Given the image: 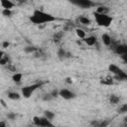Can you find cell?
<instances>
[{
	"label": "cell",
	"mask_w": 127,
	"mask_h": 127,
	"mask_svg": "<svg viewBox=\"0 0 127 127\" xmlns=\"http://www.w3.org/2000/svg\"><path fill=\"white\" fill-rule=\"evenodd\" d=\"M56 20L57 18L55 16L40 9L34 10L33 14L30 16V21L35 25H43L45 23H51Z\"/></svg>",
	"instance_id": "1"
},
{
	"label": "cell",
	"mask_w": 127,
	"mask_h": 127,
	"mask_svg": "<svg viewBox=\"0 0 127 127\" xmlns=\"http://www.w3.org/2000/svg\"><path fill=\"white\" fill-rule=\"evenodd\" d=\"M94 15V19H95V22L98 26L100 27H109L113 21V18L109 15H104V14H98V13H93Z\"/></svg>",
	"instance_id": "2"
},
{
	"label": "cell",
	"mask_w": 127,
	"mask_h": 127,
	"mask_svg": "<svg viewBox=\"0 0 127 127\" xmlns=\"http://www.w3.org/2000/svg\"><path fill=\"white\" fill-rule=\"evenodd\" d=\"M108 69L109 71H111V73L114 74V77L117 80H126L127 79V73L125 71H123V69H121L118 65L114 64H110L108 65Z\"/></svg>",
	"instance_id": "3"
},
{
	"label": "cell",
	"mask_w": 127,
	"mask_h": 127,
	"mask_svg": "<svg viewBox=\"0 0 127 127\" xmlns=\"http://www.w3.org/2000/svg\"><path fill=\"white\" fill-rule=\"evenodd\" d=\"M42 85V83H33L31 85H27V86H24L22 87L21 89V94L22 96H24L25 98H30L31 95L38 89L40 88Z\"/></svg>",
	"instance_id": "4"
},
{
	"label": "cell",
	"mask_w": 127,
	"mask_h": 127,
	"mask_svg": "<svg viewBox=\"0 0 127 127\" xmlns=\"http://www.w3.org/2000/svg\"><path fill=\"white\" fill-rule=\"evenodd\" d=\"M33 123L38 127H55V125L52 123V121L48 120L47 118L40 117V116H34L33 117Z\"/></svg>",
	"instance_id": "5"
},
{
	"label": "cell",
	"mask_w": 127,
	"mask_h": 127,
	"mask_svg": "<svg viewBox=\"0 0 127 127\" xmlns=\"http://www.w3.org/2000/svg\"><path fill=\"white\" fill-rule=\"evenodd\" d=\"M71 3L82 9H89L96 6V3L91 0H75V1H71Z\"/></svg>",
	"instance_id": "6"
},
{
	"label": "cell",
	"mask_w": 127,
	"mask_h": 127,
	"mask_svg": "<svg viewBox=\"0 0 127 127\" xmlns=\"http://www.w3.org/2000/svg\"><path fill=\"white\" fill-rule=\"evenodd\" d=\"M59 96H61L62 98L65 99V100H70V99H73L76 95L73 91H71L67 88H62L59 90Z\"/></svg>",
	"instance_id": "7"
},
{
	"label": "cell",
	"mask_w": 127,
	"mask_h": 127,
	"mask_svg": "<svg viewBox=\"0 0 127 127\" xmlns=\"http://www.w3.org/2000/svg\"><path fill=\"white\" fill-rule=\"evenodd\" d=\"M57 56H58V58H59L61 61H64V60H66V59H70V58L72 57V55H71L69 52L65 51L64 48H60V49L58 50Z\"/></svg>",
	"instance_id": "8"
},
{
	"label": "cell",
	"mask_w": 127,
	"mask_h": 127,
	"mask_svg": "<svg viewBox=\"0 0 127 127\" xmlns=\"http://www.w3.org/2000/svg\"><path fill=\"white\" fill-rule=\"evenodd\" d=\"M113 52L119 56H122V55H125L127 54V46L125 44H117L115 46V48L113 49Z\"/></svg>",
	"instance_id": "9"
},
{
	"label": "cell",
	"mask_w": 127,
	"mask_h": 127,
	"mask_svg": "<svg viewBox=\"0 0 127 127\" xmlns=\"http://www.w3.org/2000/svg\"><path fill=\"white\" fill-rule=\"evenodd\" d=\"M84 43L87 45V46H95L97 44V38L95 36H88V37H85L83 39Z\"/></svg>",
	"instance_id": "10"
},
{
	"label": "cell",
	"mask_w": 127,
	"mask_h": 127,
	"mask_svg": "<svg viewBox=\"0 0 127 127\" xmlns=\"http://www.w3.org/2000/svg\"><path fill=\"white\" fill-rule=\"evenodd\" d=\"M0 4L3 9H8V10H12V8L15 6V4L10 0H1Z\"/></svg>",
	"instance_id": "11"
},
{
	"label": "cell",
	"mask_w": 127,
	"mask_h": 127,
	"mask_svg": "<svg viewBox=\"0 0 127 127\" xmlns=\"http://www.w3.org/2000/svg\"><path fill=\"white\" fill-rule=\"evenodd\" d=\"M109 11H110L109 7L102 5V6H97V8H96V10H95V13H98V14H104V15H108Z\"/></svg>",
	"instance_id": "12"
},
{
	"label": "cell",
	"mask_w": 127,
	"mask_h": 127,
	"mask_svg": "<svg viewBox=\"0 0 127 127\" xmlns=\"http://www.w3.org/2000/svg\"><path fill=\"white\" fill-rule=\"evenodd\" d=\"M101 40H102V43H103L105 46H107V47H110V45H111V43H112V41H113V39H112L108 34H103V35L101 36Z\"/></svg>",
	"instance_id": "13"
},
{
	"label": "cell",
	"mask_w": 127,
	"mask_h": 127,
	"mask_svg": "<svg viewBox=\"0 0 127 127\" xmlns=\"http://www.w3.org/2000/svg\"><path fill=\"white\" fill-rule=\"evenodd\" d=\"M120 100H121L120 96H118V95H116V94H111V95L109 96V102H110V104H112V105L118 104V103L120 102Z\"/></svg>",
	"instance_id": "14"
},
{
	"label": "cell",
	"mask_w": 127,
	"mask_h": 127,
	"mask_svg": "<svg viewBox=\"0 0 127 127\" xmlns=\"http://www.w3.org/2000/svg\"><path fill=\"white\" fill-rule=\"evenodd\" d=\"M8 98H10L11 100H19L21 98V94L16 91H10L8 92Z\"/></svg>",
	"instance_id": "15"
},
{
	"label": "cell",
	"mask_w": 127,
	"mask_h": 127,
	"mask_svg": "<svg viewBox=\"0 0 127 127\" xmlns=\"http://www.w3.org/2000/svg\"><path fill=\"white\" fill-rule=\"evenodd\" d=\"M22 78H23V74L21 72H15L12 75V80L16 83H20L22 81Z\"/></svg>",
	"instance_id": "16"
},
{
	"label": "cell",
	"mask_w": 127,
	"mask_h": 127,
	"mask_svg": "<svg viewBox=\"0 0 127 127\" xmlns=\"http://www.w3.org/2000/svg\"><path fill=\"white\" fill-rule=\"evenodd\" d=\"M78 21H79L80 24H82V25H86V26H88V25L91 24V20H90L89 18L85 17V16H80V17L78 18Z\"/></svg>",
	"instance_id": "17"
},
{
	"label": "cell",
	"mask_w": 127,
	"mask_h": 127,
	"mask_svg": "<svg viewBox=\"0 0 127 127\" xmlns=\"http://www.w3.org/2000/svg\"><path fill=\"white\" fill-rule=\"evenodd\" d=\"M55 116H56V114H55L53 111H51V110H46V111H44V117L47 118V119L50 120V121H52V120L55 118Z\"/></svg>",
	"instance_id": "18"
},
{
	"label": "cell",
	"mask_w": 127,
	"mask_h": 127,
	"mask_svg": "<svg viewBox=\"0 0 127 127\" xmlns=\"http://www.w3.org/2000/svg\"><path fill=\"white\" fill-rule=\"evenodd\" d=\"M37 51H38V48L35 47V46H27V47L24 48V52L26 54H34Z\"/></svg>",
	"instance_id": "19"
},
{
	"label": "cell",
	"mask_w": 127,
	"mask_h": 127,
	"mask_svg": "<svg viewBox=\"0 0 127 127\" xmlns=\"http://www.w3.org/2000/svg\"><path fill=\"white\" fill-rule=\"evenodd\" d=\"M63 37H64V32H58V33H56L54 35L53 40H54L55 43H59V42H61V40L63 39Z\"/></svg>",
	"instance_id": "20"
},
{
	"label": "cell",
	"mask_w": 127,
	"mask_h": 127,
	"mask_svg": "<svg viewBox=\"0 0 127 127\" xmlns=\"http://www.w3.org/2000/svg\"><path fill=\"white\" fill-rule=\"evenodd\" d=\"M126 112H127V104L124 103V104H122V105L119 106V108H118V113H119V114H124V113H126Z\"/></svg>",
	"instance_id": "21"
},
{
	"label": "cell",
	"mask_w": 127,
	"mask_h": 127,
	"mask_svg": "<svg viewBox=\"0 0 127 127\" xmlns=\"http://www.w3.org/2000/svg\"><path fill=\"white\" fill-rule=\"evenodd\" d=\"M75 33H76V35H77L78 38H80V39H84L85 38V32L82 29H76L75 30Z\"/></svg>",
	"instance_id": "22"
},
{
	"label": "cell",
	"mask_w": 127,
	"mask_h": 127,
	"mask_svg": "<svg viewBox=\"0 0 127 127\" xmlns=\"http://www.w3.org/2000/svg\"><path fill=\"white\" fill-rule=\"evenodd\" d=\"M42 99H43L44 101H51V100L53 99V96L51 95L50 92H48V93H44L43 96H42Z\"/></svg>",
	"instance_id": "23"
},
{
	"label": "cell",
	"mask_w": 127,
	"mask_h": 127,
	"mask_svg": "<svg viewBox=\"0 0 127 127\" xmlns=\"http://www.w3.org/2000/svg\"><path fill=\"white\" fill-rule=\"evenodd\" d=\"M12 10H8V9H3L2 10V15L5 17H11L12 16Z\"/></svg>",
	"instance_id": "24"
},
{
	"label": "cell",
	"mask_w": 127,
	"mask_h": 127,
	"mask_svg": "<svg viewBox=\"0 0 127 127\" xmlns=\"http://www.w3.org/2000/svg\"><path fill=\"white\" fill-rule=\"evenodd\" d=\"M16 117H17V114L14 112H8V114H7V118L9 120H15Z\"/></svg>",
	"instance_id": "25"
},
{
	"label": "cell",
	"mask_w": 127,
	"mask_h": 127,
	"mask_svg": "<svg viewBox=\"0 0 127 127\" xmlns=\"http://www.w3.org/2000/svg\"><path fill=\"white\" fill-rule=\"evenodd\" d=\"M101 83H103V84H112L113 83V80H112V78L111 77H107V78H105V79H103V80H101Z\"/></svg>",
	"instance_id": "26"
},
{
	"label": "cell",
	"mask_w": 127,
	"mask_h": 127,
	"mask_svg": "<svg viewBox=\"0 0 127 127\" xmlns=\"http://www.w3.org/2000/svg\"><path fill=\"white\" fill-rule=\"evenodd\" d=\"M50 93H51V95L53 96V98H56V97L59 96V90H58V89H54V90H52Z\"/></svg>",
	"instance_id": "27"
},
{
	"label": "cell",
	"mask_w": 127,
	"mask_h": 127,
	"mask_svg": "<svg viewBox=\"0 0 127 127\" xmlns=\"http://www.w3.org/2000/svg\"><path fill=\"white\" fill-rule=\"evenodd\" d=\"M2 46H3V48H5V49H7L9 46H10V43L8 42V41H4L3 43H2Z\"/></svg>",
	"instance_id": "28"
},
{
	"label": "cell",
	"mask_w": 127,
	"mask_h": 127,
	"mask_svg": "<svg viewBox=\"0 0 127 127\" xmlns=\"http://www.w3.org/2000/svg\"><path fill=\"white\" fill-rule=\"evenodd\" d=\"M121 58H122V60H123L125 63H127V54H125V55H122V56H121Z\"/></svg>",
	"instance_id": "29"
},
{
	"label": "cell",
	"mask_w": 127,
	"mask_h": 127,
	"mask_svg": "<svg viewBox=\"0 0 127 127\" xmlns=\"http://www.w3.org/2000/svg\"><path fill=\"white\" fill-rule=\"evenodd\" d=\"M0 127H7V124L5 121H0Z\"/></svg>",
	"instance_id": "30"
},
{
	"label": "cell",
	"mask_w": 127,
	"mask_h": 127,
	"mask_svg": "<svg viewBox=\"0 0 127 127\" xmlns=\"http://www.w3.org/2000/svg\"><path fill=\"white\" fill-rule=\"evenodd\" d=\"M65 82H67V83H71V82H72V80H71L69 77H67V78H65Z\"/></svg>",
	"instance_id": "31"
},
{
	"label": "cell",
	"mask_w": 127,
	"mask_h": 127,
	"mask_svg": "<svg viewBox=\"0 0 127 127\" xmlns=\"http://www.w3.org/2000/svg\"><path fill=\"white\" fill-rule=\"evenodd\" d=\"M3 57H4V53H3L2 51H0V60H1Z\"/></svg>",
	"instance_id": "32"
}]
</instances>
